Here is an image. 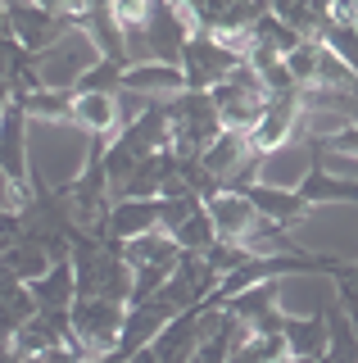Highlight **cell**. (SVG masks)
Segmentation results:
<instances>
[{
    "label": "cell",
    "instance_id": "obj_1",
    "mask_svg": "<svg viewBox=\"0 0 358 363\" xmlns=\"http://www.w3.org/2000/svg\"><path fill=\"white\" fill-rule=\"evenodd\" d=\"M73 277H77V300H114L132 304V268L122 259V241H82L73 245Z\"/></svg>",
    "mask_w": 358,
    "mask_h": 363
},
{
    "label": "cell",
    "instance_id": "obj_2",
    "mask_svg": "<svg viewBox=\"0 0 358 363\" xmlns=\"http://www.w3.org/2000/svg\"><path fill=\"white\" fill-rule=\"evenodd\" d=\"M195 37V18L191 5H163L150 0V14L137 32H127V50H132V68L137 64H168L182 68V50Z\"/></svg>",
    "mask_w": 358,
    "mask_h": 363
},
{
    "label": "cell",
    "instance_id": "obj_3",
    "mask_svg": "<svg viewBox=\"0 0 358 363\" xmlns=\"http://www.w3.org/2000/svg\"><path fill=\"white\" fill-rule=\"evenodd\" d=\"M168 123H173V155L177 159H204L227 132L209 100V91H177L168 96Z\"/></svg>",
    "mask_w": 358,
    "mask_h": 363
},
{
    "label": "cell",
    "instance_id": "obj_4",
    "mask_svg": "<svg viewBox=\"0 0 358 363\" xmlns=\"http://www.w3.org/2000/svg\"><path fill=\"white\" fill-rule=\"evenodd\" d=\"M5 14H9V32L14 41L41 55H50L69 32H77V14L73 5H54V0H41V5H23V0H5Z\"/></svg>",
    "mask_w": 358,
    "mask_h": 363
},
{
    "label": "cell",
    "instance_id": "obj_5",
    "mask_svg": "<svg viewBox=\"0 0 358 363\" xmlns=\"http://www.w3.org/2000/svg\"><path fill=\"white\" fill-rule=\"evenodd\" d=\"M209 100H214L222 128L250 136L254 128H259V118L267 113V105H272V91H267L259 82V73L245 64V68H236V73L227 77V82H218L214 91H209Z\"/></svg>",
    "mask_w": 358,
    "mask_h": 363
},
{
    "label": "cell",
    "instance_id": "obj_6",
    "mask_svg": "<svg viewBox=\"0 0 358 363\" xmlns=\"http://www.w3.org/2000/svg\"><path fill=\"white\" fill-rule=\"evenodd\" d=\"M69 323H73V345L86 354V363L105 359V354H118V340H122V327H127V304H114V300H77L69 309Z\"/></svg>",
    "mask_w": 358,
    "mask_h": 363
},
{
    "label": "cell",
    "instance_id": "obj_7",
    "mask_svg": "<svg viewBox=\"0 0 358 363\" xmlns=\"http://www.w3.org/2000/svg\"><path fill=\"white\" fill-rule=\"evenodd\" d=\"M236 68H245V55H236L222 37H204L195 32L182 50V77L186 91H214L218 82H227Z\"/></svg>",
    "mask_w": 358,
    "mask_h": 363
},
{
    "label": "cell",
    "instance_id": "obj_8",
    "mask_svg": "<svg viewBox=\"0 0 358 363\" xmlns=\"http://www.w3.org/2000/svg\"><path fill=\"white\" fill-rule=\"evenodd\" d=\"M0 173H5L14 200L23 204L28 200V177H32V164H28V109L23 100H14L5 113H0Z\"/></svg>",
    "mask_w": 358,
    "mask_h": 363
},
{
    "label": "cell",
    "instance_id": "obj_9",
    "mask_svg": "<svg viewBox=\"0 0 358 363\" xmlns=\"http://www.w3.org/2000/svg\"><path fill=\"white\" fill-rule=\"evenodd\" d=\"M299 118H304L299 91H295V96H272V105H267V113L259 118V128L250 132V150L254 155H267V150H277V145H286L290 136H295Z\"/></svg>",
    "mask_w": 358,
    "mask_h": 363
},
{
    "label": "cell",
    "instance_id": "obj_10",
    "mask_svg": "<svg viewBox=\"0 0 358 363\" xmlns=\"http://www.w3.org/2000/svg\"><path fill=\"white\" fill-rule=\"evenodd\" d=\"M245 200L254 204V213H259L263 223H277V227H290V223H304L313 204L299 196L295 186H263V182H254L250 191H241Z\"/></svg>",
    "mask_w": 358,
    "mask_h": 363
},
{
    "label": "cell",
    "instance_id": "obj_11",
    "mask_svg": "<svg viewBox=\"0 0 358 363\" xmlns=\"http://www.w3.org/2000/svg\"><path fill=\"white\" fill-rule=\"evenodd\" d=\"M200 345H204V309L195 313H182L177 323L163 327V336L154 340V354H159V363H195Z\"/></svg>",
    "mask_w": 358,
    "mask_h": 363
},
{
    "label": "cell",
    "instance_id": "obj_12",
    "mask_svg": "<svg viewBox=\"0 0 358 363\" xmlns=\"http://www.w3.org/2000/svg\"><path fill=\"white\" fill-rule=\"evenodd\" d=\"M163 232V204L159 200H118L109 209V236L114 241H137V236Z\"/></svg>",
    "mask_w": 358,
    "mask_h": 363
},
{
    "label": "cell",
    "instance_id": "obj_13",
    "mask_svg": "<svg viewBox=\"0 0 358 363\" xmlns=\"http://www.w3.org/2000/svg\"><path fill=\"white\" fill-rule=\"evenodd\" d=\"M282 336H286V359H327L331 332H327V313H308V318H282Z\"/></svg>",
    "mask_w": 358,
    "mask_h": 363
},
{
    "label": "cell",
    "instance_id": "obj_14",
    "mask_svg": "<svg viewBox=\"0 0 358 363\" xmlns=\"http://www.w3.org/2000/svg\"><path fill=\"white\" fill-rule=\"evenodd\" d=\"M299 196L308 204H327V200H340V204H358V182L354 177H335L327 164H322V155L308 159V173L299 177Z\"/></svg>",
    "mask_w": 358,
    "mask_h": 363
},
{
    "label": "cell",
    "instance_id": "obj_15",
    "mask_svg": "<svg viewBox=\"0 0 358 363\" xmlns=\"http://www.w3.org/2000/svg\"><path fill=\"white\" fill-rule=\"evenodd\" d=\"M204 209H209V218H214V227H218V241H231V245H241V241H245V232L259 223L254 204L245 200V196H231V191L214 196V200L204 204Z\"/></svg>",
    "mask_w": 358,
    "mask_h": 363
},
{
    "label": "cell",
    "instance_id": "obj_16",
    "mask_svg": "<svg viewBox=\"0 0 358 363\" xmlns=\"http://www.w3.org/2000/svg\"><path fill=\"white\" fill-rule=\"evenodd\" d=\"M32 300H37V313H69L77 304V277H73V259L69 264H54L41 281H32Z\"/></svg>",
    "mask_w": 358,
    "mask_h": 363
},
{
    "label": "cell",
    "instance_id": "obj_17",
    "mask_svg": "<svg viewBox=\"0 0 358 363\" xmlns=\"http://www.w3.org/2000/svg\"><path fill=\"white\" fill-rule=\"evenodd\" d=\"M73 123H77V128H82L86 136L122 132L118 96H77V91H73Z\"/></svg>",
    "mask_w": 358,
    "mask_h": 363
},
{
    "label": "cell",
    "instance_id": "obj_18",
    "mask_svg": "<svg viewBox=\"0 0 358 363\" xmlns=\"http://www.w3.org/2000/svg\"><path fill=\"white\" fill-rule=\"evenodd\" d=\"M122 91L163 100V96L186 91V77H182V68H168V64H137V68H127V77H122Z\"/></svg>",
    "mask_w": 358,
    "mask_h": 363
},
{
    "label": "cell",
    "instance_id": "obj_19",
    "mask_svg": "<svg viewBox=\"0 0 358 363\" xmlns=\"http://www.w3.org/2000/svg\"><path fill=\"white\" fill-rule=\"evenodd\" d=\"M0 268L14 272V277L23 281V286H32V281H41V277H46V272L54 268V259H50L37 241H28V236H23V241H18L5 259H0Z\"/></svg>",
    "mask_w": 358,
    "mask_h": 363
},
{
    "label": "cell",
    "instance_id": "obj_20",
    "mask_svg": "<svg viewBox=\"0 0 358 363\" xmlns=\"http://www.w3.org/2000/svg\"><path fill=\"white\" fill-rule=\"evenodd\" d=\"M327 332H331V345H327V359L331 363H358V327L350 323V313L340 304L327 309Z\"/></svg>",
    "mask_w": 358,
    "mask_h": 363
},
{
    "label": "cell",
    "instance_id": "obj_21",
    "mask_svg": "<svg viewBox=\"0 0 358 363\" xmlns=\"http://www.w3.org/2000/svg\"><path fill=\"white\" fill-rule=\"evenodd\" d=\"M173 241H177L182 255H209V250L218 245V227H214V218H209V209L191 213V218L173 232Z\"/></svg>",
    "mask_w": 358,
    "mask_h": 363
},
{
    "label": "cell",
    "instance_id": "obj_22",
    "mask_svg": "<svg viewBox=\"0 0 358 363\" xmlns=\"http://www.w3.org/2000/svg\"><path fill=\"white\" fill-rule=\"evenodd\" d=\"M322 272L335 281V304L350 313V323L358 327V264H340V259L322 255Z\"/></svg>",
    "mask_w": 358,
    "mask_h": 363
},
{
    "label": "cell",
    "instance_id": "obj_23",
    "mask_svg": "<svg viewBox=\"0 0 358 363\" xmlns=\"http://www.w3.org/2000/svg\"><path fill=\"white\" fill-rule=\"evenodd\" d=\"M122 77H127V68H118L109 60H96L73 82V91H77V96H122Z\"/></svg>",
    "mask_w": 358,
    "mask_h": 363
},
{
    "label": "cell",
    "instance_id": "obj_24",
    "mask_svg": "<svg viewBox=\"0 0 358 363\" xmlns=\"http://www.w3.org/2000/svg\"><path fill=\"white\" fill-rule=\"evenodd\" d=\"M322 50H327V45H322V41H304V45H299V50H290V55H286V68H290V77H295V86H299V91L318 82V68H322Z\"/></svg>",
    "mask_w": 358,
    "mask_h": 363
},
{
    "label": "cell",
    "instance_id": "obj_25",
    "mask_svg": "<svg viewBox=\"0 0 358 363\" xmlns=\"http://www.w3.org/2000/svg\"><path fill=\"white\" fill-rule=\"evenodd\" d=\"M23 109H28V118L37 113V118H73V91H37V96H28L23 100Z\"/></svg>",
    "mask_w": 358,
    "mask_h": 363
},
{
    "label": "cell",
    "instance_id": "obj_26",
    "mask_svg": "<svg viewBox=\"0 0 358 363\" xmlns=\"http://www.w3.org/2000/svg\"><path fill=\"white\" fill-rule=\"evenodd\" d=\"M127 363H159V354H154V350H150V345H145V350H137V354H132Z\"/></svg>",
    "mask_w": 358,
    "mask_h": 363
},
{
    "label": "cell",
    "instance_id": "obj_27",
    "mask_svg": "<svg viewBox=\"0 0 358 363\" xmlns=\"http://www.w3.org/2000/svg\"><path fill=\"white\" fill-rule=\"evenodd\" d=\"M96 363H127L122 354H105V359H96Z\"/></svg>",
    "mask_w": 358,
    "mask_h": 363
}]
</instances>
